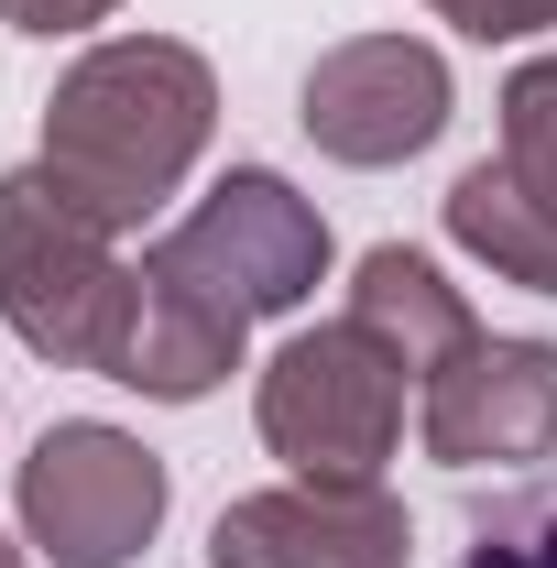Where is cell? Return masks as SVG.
I'll list each match as a JSON object with an SVG mask.
<instances>
[{
  "mask_svg": "<svg viewBox=\"0 0 557 568\" xmlns=\"http://www.w3.org/2000/svg\"><path fill=\"white\" fill-rule=\"evenodd\" d=\"M153 252L186 263L198 284H219L241 317H295L328 284V219H317V197H295L274 164H230Z\"/></svg>",
  "mask_w": 557,
  "mask_h": 568,
  "instance_id": "cell-5",
  "label": "cell"
},
{
  "mask_svg": "<svg viewBox=\"0 0 557 568\" xmlns=\"http://www.w3.org/2000/svg\"><path fill=\"white\" fill-rule=\"evenodd\" d=\"M416 525L383 481H274L209 525V568H405Z\"/></svg>",
  "mask_w": 557,
  "mask_h": 568,
  "instance_id": "cell-8",
  "label": "cell"
},
{
  "mask_svg": "<svg viewBox=\"0 0 557 568\" xmlns=\"http://www.w3.org/2000/svg\"><path fill=\"white\" fill-rule=\"evenodd\" d=\"M448 241L492 263L503 284H525V295H557V209H536L514 175H503V153L470 164L459 186H448Z\"/></svg>",
  "mask_w": 557,
  "mask_h": 568,
  "instance_id": "cell-11",
  "label": "cell"
},
{
  "mask_svg": "<svg viewBox=\"0 0 557 568\" xmlns=\"http://www.w3.org/2000/svg\"><path fill=\"white\" fill-rule=\"evenodd\" d=\"M121 0H0V22L11 33H33V44H55V33H88V22H110Z\"/></svg>",
  "mask_w": 557,
  "mask_h": 568,
  "instance_id": "cell-15",
  "label": "cell"
},
{
  "mask_svg": "<svg viewBox=\"0 0 557 568\" xmlns=\"http://www.w3.org/2000/svg\"><path fill=\"white\" fill-rule=\"evenodd\" d=\"M0 568H22V547H11V536H0Z\"/></svg>",
  "mask_w": 557,
  "mask_h": 568,
  "instance_id": "cell-16",
  "label": "cell"
},
{
  "mask_svg": "<svg viewBox=\"0 0 557 568\" xmlns=\"http://www.w3.org/2000/svg\"><path fill=\"white\" fill-rule=\"evenodd\" d=\"M132 306H142V263L121 252V230L88 219L44 164H11L0 175V317H11V339L55 372H121Z\"/></svg>",
  "mask_w": 557,
  "mask_h": 568,
  "instance_id": "cell-2",
  "label": "cell"
},
{
  "mask_svg": "<svg viewBox=\"0 0 557 568\" xmlns=\"http://www.w3.org/2000/svg\"><path fill=\"white\" fill-rule=\"evenodd\" d=\"M295 121L328 164H416L426 142L448 132V55L416 33H350L328 44L306 88H295Z\"/></svg>",
  "mask_w": 557,
  "mask_h": 568,
  "instance_id": "cell-6",
  "label": "cell"
},
{
  "mask_svg": "<svg viewBox=\"0 0 557 568\" xmlns=\"http://www.w3.org/2000/svg\"><path fill=\"white\" fill-rule=\"evenodd\" d=\"M503 175L536 197V209H557V55H525V67L503 77Z\"/></svg>",
  "mask_w": 557,
  "mask_h": 568,
  "instance_id": "cell-12",
  "label": "cell"
},
{
  "mask_svg": "<svg viewBox=\"0 0 557 568\" xmlns=\"http://www.w3.org/2000/svg\"><path fill=\"white\" fill-rule=\"evenodd\" d=\"M11 503H22V536L55 568H132L164 525V459L110 416H67L33 437Z\"/></svg>",
  "mask_w": 557,
  "mask_h": 568,
  "instance_id": "cell-4",
  "label": "cell"
},
{
  "mask_svg": "<svg viewBox=\"0 0 557 568\" xmlns=\"http://www.w3.org/2000/svg\"><path fill=\"white\" fill-rule=\"evenodd\" d=\"M350 328H361V339H383V351L405 361V383L448 372V361L482 339L470 295L437 274L426 252H405V241H372V252L350 263Z\"/></svg>",
  "mask_w": 557,
  "mask_h": 568,
  "instance_id": "cell-10",
  "label": "cell"
},
{
  "mask_svg": "<svg viewBox=\"0 0 557 568\" xmlns=\"http://www.w3.org/2000/svg\"><path fill=\"white\" fill-rule=\"evenodd\" d=\"M209 132H219L209 55L175 44V33H110V44H88V55L55 77V99H44V175H55L88 219L142 230V219L198 175Z\"/></svg>",
  "mask_w": 557,
  "mask_h": 568,
  "instance_id": "cell-1",
  "label": "cell"
},
{
  "mask_svg": "<svg viewBox=\"0 0 557 568\" xmlns=\"http://www.w3.org/2000/svg\"><path fill=\"white\" fill-rule=\"evenodd\" d=\"M448 568H557V481H514L459 525Z\"/></svg>",
  "mask_w": 557,
  "mask_h": 568,
  "instance_id": "cell-13",
  "label": "cell"
},
{
  "mask_svg": "<svg viewBox=\"0 0 557 568\" xmlns=\"http://www.w3.org/2000/svg\"><path fill=\"white\" fill-rule=\"evenodd\" d=\"M263 448L295 459V481H383V459L405 448V361L383 339H361L350 317L295 328L263 361Z\"/></svg>",
  "mask_w": 557,
  "mask_h": 568,
  "instance_id": "cell-3",
  "label": "cell"
},
{
  "mask_svg": "<svg viewBox=\"0 0 557 568\" xmlns=\"http://www.w3.org/2000/svg\"><path fill=\"white\" fill-rule=\"evenodd\" d=\"M437 22H459L470 44H525V33H547L557 0H426Z\"/></svg>",
  "mask_w": 557,
  "mask_h": 568,
  "instance_id": "cell-14",
  "label": "cell"
},
{
  "mask_svg": "<svg viewBox=\"0 0 557 568\" xmlns=\"http://www.w3.org/2000/svg\"><path fill=\"white\" fill-rule=\"evenodd\" d=\"M241 339H252V317L219 284H198L186 263H164V252H142V306H132V339H121V372L110 383H132L153 405H198V394H219L241 372Z\"/></svg>",
  "mask_w": 557,
  "mask_h": 568,
  "instance_id": "cell-9",
  "label": "cell"
},
{
  "mask_svg": "<svg viewBox=\"0 0 557 568\" xmlns=\"http://www.w3.org/2000/svg\"><path fill=\"white\" fill-rule=\"evenodd\" d=\"M416 437L437 470H536L557 459V339H470L416 383Z\"/></svg>",
  "mask_w": 557,
  "mask_h": 568,
  "instance_id": "cell-7",
  "label": "cell"
}]
</instances>
